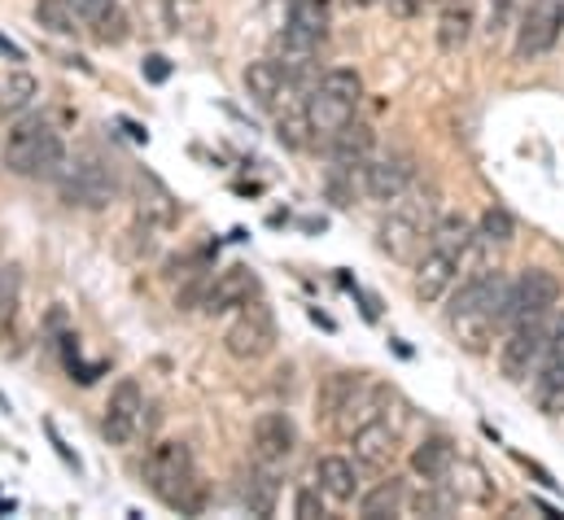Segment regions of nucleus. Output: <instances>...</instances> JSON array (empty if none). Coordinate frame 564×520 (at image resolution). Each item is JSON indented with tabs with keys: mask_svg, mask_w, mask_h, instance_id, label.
<instances>
[{
	"mask_svg": "<svg viewBox=\"0 0 564 520\" xmlns=\"http://www.w3.org/2000/svg\"><path fill=\"white\" fill-rule=\"evenodd\" d=\"M508 275L499 267H477L464 280H455L446 302V328L468 355H486L490 342L503 328V302H508Z\"/></svg>",
	"mask_w": 564,
	"mask_h": 520,
	"instance_id": "nucleus-1",
	"label": "nucleus"
},
{
	"mask_svg": "<svg viewBox=\"0 0 564 520\" xmlns=\"http://www.w3.org/2000/svg\"><path fill=\"white\" fill-rule=\"evenodd\" d=\"M473 246H477L473 219H464V215H437V224H433V232H429V241H424L421 259L412 262V267H416V271H412V293H416V302H424V306L442 302V297L455 289L459 267H464Z\"/></svg>",
	"mask_w": 564,
	"mask_h": 520,
	"instance_id": "nucleus-2",
	"label": "nucleus"
},
{
	"mask_svg": "<svg viewBox=\"0 0 564 520\" xmlns=\"http://www.w3.org/2000/svg\"><path fill=\"white\" fill-rule=\"evenodd\" d=\"M433 224H437V193L412 184L399 202H390V215L377 228V250L394 262H416Z\"/></svg>",
	"mask_w": 564,
	"mask_h": 520,
	"instance_id": "nucleus-3",
	"label": "nucleus"
},
{
	"mask_svg": "<svg viewBox=\"0 0 564 520\" xmlns=\"http://www.w3.org/2000/svg\"><path fill=\"white\" fill-rule=\"evenodd\" d=\"M4 166L26 180H57L66 166V140L48 119L22 115L4 136Z\"/></svg>",
	"mask_w": 564,
	"mask_h": 520,
	"instance_id": "nucleus-4",
	"label": "nucleus"
},
{
	"mask_svg": "<svg viewBox=\"0 0 564 520\" xmlns=\"http://www.w3.org/2000/svg\"><path fill=\"white\" fill-rule=\"evenodd\" d=\"M57 188H62V202L66 206H79V210H106L119 193H123V180H119V162L101 149H79L75 158L66 153V166L57 175Z\"/></svg>",
	"mask_w": 564,
	"mask_h": 520,
	"instance_id": "nucleus-5",
	"label": "nucleus"
},
{
	"mask_svg": "<svg viewBox=\"0 0 564 520\" xmlns=\"http://www.w3.org/2000/svg\"><path fill=\"white\" fill-rule=\"evenodd\" d=\"M359 101H364V79H359L350 66H333V71H324L319 84H315V88L306 93V101H302L315 140L328 144L337 131L355 119Z\"/></svg>",
	"mask_w": 564,
	"mask_h": 520,
	"instance_id": "nucleus-6",
	"label": "nucleus"
},
{
	"mask_svg": "<svg viewBox=\"0 0 564 520\" xmlns=\"http://www.w3.org/2000/svg\"><path fill=\"white\" fill-rule=\"evenodd\" d=\"M276 342H281V328H276V315H272V306L268 302H246L237 315H232V324L224 328V350L237 359V364H259V359H268L272 350H276Z\"/></svg>",
	"mask_w": 564,
	"mask_h": 520,
	"instance_id": "nucleus-7",
	"label": "nucleus"
},
{
	"mask_svg": "<svg viewBox=\"0 0 564 520\" xmlns=\"http://www.w3.org/2000/svg\"><path fill=\"white\" fill-rule=\"evenodd\" d=\"M197 477V459H193V446L180 442V437H166V442H153L149 455H144V486L153 499H162L166 508L175 503V495Z\"/></svg>",
	"mask_w": 564,
	"mask_h": 520,
	"instance_id": "nucleus-8",
	"label": "nucleus"
},
{
	"mask_svg": "<svg viewBox=\"0 0 564 520\" xmlns=\"http://www.w3.org/2000/svg\"><path fill=\"white\" fill-rule=\"evenodd\" d=\"M561 302V280L547 267H525L512 284H508V302H503V333L521 319H552Z\"/></svg>",
	"mask_w": 564,
	"mask_h": 520,
	"instance_id": "nucleus-9",
	"label": "nucleus"
},
{
	"mask_svg": "<svg viewBox=\"0 0 564 520\" xmlns=\"http://www.w3.org/2000/svg\"><path fill=\"white\" fill-rule=\"evenodd\" d=\"M547 333H552V319H521V324L508 328V337L499 346V372H503V381L525 386L539 372V364L547 355Z\"/></svg>",
	"mask_w": 564,
	"mask_h": 520,
	"instance_id": "nucleus-10",
	"label": "nucleus"
},
{
	"mask_svg": "<svg viewBox=\"0 0 564 520\" xmlns=\"http://www.w3.org/2000/svg\"><path fill=\"white\" fill-rule=\"evenodd\" d=\"M564 35V0H530L517 18V62H539L547 57Z\"/></svg>",
	"mask_w": 564,
	"mask_h": 520,
	"instance_id": "nucleus-11",
	"label": "nucleus"
},
{
	"mask_svg": "<svg viewBox=\"0 0 564 520\" xmlns=\"http://www.w3.org/2000/svg\"><path fill=\"white\" fill-rule=\"evenodd\" d=\"M144 424V393L137 377H123L110 398H106V411H101V433L110 446H128Z\"/></svg>",
	"mask_w": 564,
	"mask_h": 520,
	"instance_id": "nucleus-12",
	"label": "nucleus"
},
{
	"mask_svg": "<svg viewBox=\"0 0 564 520\" xmlns=\"http://www.w3.org/2000/svg\"><path fill=\"white\" fill-rule=\"evenodd\" d=\"M259 297V275L246 267V262H232L215 275H206V293H202V311L206 315H228V311H241L246 302Z\"/></svg>",
	"mask_w": 564,
	"mask_h": 520,
	"instance_id": "nucleus-13",
	"label": "nucleus"
},
{
	"mask_svg": "<svg viewBox=\"0 0 564 520\" xmlns=\"http://www.w3.org/2000/svg\"><path fill=\"white\" fill-rule=\"evenodd\" d=\"M416 184V162L408 153H386V158H368L364 166V193L372 202H399L408 188Z\"/></svg>",
	"mask_w": 564,
	"mask_h": 520,
	"instance_id": "nucleus-14",
	"label": "nucleus"
},
{
	"mask_svg": "<svg viewBox=\"0 0 564 520\" xmlns=\"http://www.w3.org/2000/svg\"><path fill=\"white\" fill-rule=\"evenodd\" d=\"M250 442H254V459H259V464L284 468V464L293 459V451H297V424L289 420V411H263V415L254 420Z\"/></svg>",
	"mask_w": 564,
	"mask_h": 520,
	"instance_id": "nucleus-15",
	"label": "nucleus"
},
{
	"mask_svg": "<svg viewBox=\"0 0 564 520\" xmlns=\"http://www.w3.org/2000/svg\"><path fill=\"white\" fill-rule=\"evenodd\" d=\"M350 446H355V464H359V468L386 473V468H394V459H399V429H394L386 415H377V420H368L364 429L350 433Z\"/></svg>",
	"mask_w": 564,
	"mask_h": 520,
	"instance_id": "nucleus-16",
	"label": "nucleus"
},
{
	"mask_svg": "<svg viewBox=\"0 0 564 520\" xmlns=\"http://www.w3.org/2000/svg\"><path fill=\"white\" fill-rule=\"evenodd\" d=\"M132 197H137V219L153 224L158 232H171V228L180 224V202H175V193H171L153 171L137 166V175H132Z\"/></svg>",
	"mask_w": 564,
	"mask_h": 520,
	"instance_id": "nucleus-17",
	"label": "nucleus"
},
{
	"mask_svg": "<svg viewBox=\"0 0 564 520\" xmlns=\"http://www.w3.org/2000/svg\"><path fill=\"white\" fill-rule=\"evenodd\" d=\"M319 44L324 40H315V35H302V31H293L289 22H284L281 31H276V40H272V57L281 62V71L293 79V88L297 84H306L311 75H315V57H319Z\"/></svg>",
	"mask_w": 564,
	"mask_h": 520,
	"instance_id": "nucleus-18",
	"label": "nucleus"
},
{
	"mask_svg": "<svg viewBox=\"0 0 564 520\" xmlns=\"http://www.w3.org/2000/svg\"><path fill=\"white\" fill-rule=\"evenodd\" d=\"M84 31H93L97 44H123L132 35V18L123 13L119 0H70Z\"/></svg>",
	"mask_w": 564,
	"mask_h": 520,
	"instance_id": "nucleus-19",
	"label": "nucleus"
},
{
	"mask_svg": "<svg viewBox=\"0 0 564 520\" xmlns=\"http://www.w3.org/2000/svg\"><path fill=\"white\" fill-rule=\"evenodd\" d=\"M473 26H477V0H442L437 4V48L442 53H459L468 40H473Z\"/></svg>",
	"mask_w": 564,
	"mask_h": 520,
	"instance_id": "nucleus-20",
	"label": "nucleus"
},
{
	"mask_svg": "<svg viewBox=\"0 0 564 520\" xmlns=\"http://www.w3.org/2000/svg\"><path fill=\"white\" fill-rule=\"evenodd\" d=\"M315 486L328 503H355L359 499V464L346 455H324L315 464Z\"/></svg>",
	"mask_w": 564,
	"mask_h": 520,
	"instance_id": "nucleus-21",
	"label": "nucleus"
},
{
	"mask_svg": "<svg viewBox=\"0 0 564 520\" xmlns=\"http://www.w3.org/2000/svg\"><path fill=\"white\" fill-rule=\"evenodd\" d=\"M289 88H293V79L284 75L276 57H259V62H250V66H246V93H250V101H254V106L276 110Z\"/></svg>",
	"mask_w": 564,
	"mask_h": 520,
	"instance_id": "nucleus-22",
	"label": "nucleus"
},
{
	"mask_svg": "<svg viewBox=\"0 0 564 520\" xmlns=\"http://www.w3.org/2000/svg\"><path fill=\"white\" fill-rule=\"evenodd\" d=\"M276 499H281V468H268V464L254 459V468L241 477V503L254 517H272L276 512Z\"/></svg>",
	"mask_w": 564,
	"mask_h": 520,
	"instance_id": "nucleus-23",
	"label": "nucleus"
},
{
	"mask_svg": "<svg viewBox=\"0 0 564 520\" xmlns=\"http://www.w3.org/2000/svg\"><path fill=\"white\" fill-rule=\"evenodd\" d=\"M35 101H40V79L31 71H22V66L0 71V115L4 119H22Z\"/></svg>",
	"mask_w": 564,
	"mask_h": 520,
	"instance_id": "nucleus-24",
	"label": "nucleus"
},
{
	"mask_svg": "<svg viewBox=\"0 0 564 520\" xmlns=\"http://www.w3.org/2000/svg\"><path fill=\"white\" fill-rule=\"evenodd\" d=\"M328 158H333V166H355V162H368L372 158V149H377V131L368 128V123H346V128L337 131L328 144Z\"/></svg>",
	"mask_w": 564,
	"mask_h": 520,
	"instance_id": "nucleus-25",
	"label": "nucleus"
},
{
	"mask_svg": "<svg viewBox=\"0 0 564 520\" xmlns=\"http://www.w3.org/2000/svg\"><path fill=\"white\" fill-rule=\"evenodd\" d=\"M459 455H455V442L451 437H442V433H433V437H424L421 446L412 451V473L424 477V481H442L446 473H451V464H455Z\"/></svg>",
	"mask_w": 564,
	"mask_h": 520,
	"instance_id": "nucleus-26",
	"label": "nucleus"
},
{
	"mask_svg": "<svg viewBox=\"0 0 564 520\" xmlns=\"http://www.w3.org/2000/svg\"><path fill=\"white\" fill-rule=\"evenodd\" d=\"M403 503H408V481L386 477V481H377L368 495H359V517L364 520L403 517Z\"/></svg>",
	"mask_w": 564,
	"mask_h": 520,
	"instance_id": "nucleus-27",
	"label": "nucleus"
},
{
	"mask_svg": "<svg viewBox=\"0 0 564 520\" xmlns=\"http://www.w3.org/2000/svg\"><path fill=\"white\" fill-rule=\"evenodd\" d=\"M442 486L455 495V503H490V481H486V473H481L477 464H468V459H455L451 473L442 477Z\"/></svg>",
	"mask_w": 564,
	"mask_h": 520,
	"instance_id": "nucleus-28",
	"label": "nucleus"
},
{
	"mask_svg": "<svg viewBox=\"0 0 564 520\" xmlns=\"http://www.w3.org/2000/svg\"><path fill=\"white\" fill-rule=\"evenodd\" d=\"M293 31L302 35H315V40H328V22H333V0H289V18H284Z\"/></svg>",
	"mask_w": 564,
	"mask_h": 520,
	"instance_id": "nucleus-29",
	"label": "nucleus"
},
{
	"mask_svg": "<svg viewBox=\"0 0 564 520\" xmlns=\"http://www.w3.org/2000/svg\"><path fill=\"white\" fill-rule=\"evenodd\" d=\"M534 402L547 420H561L564 415V368L561 364H539L534 372Z\"/></svg>",
	"mask_w": 564,
	"mask_h": 520,
	"instance_id": "nucleus-30",
	"label": "nucleus"
},
{
	"mask_svg": "<svg viewBox=\"0 0 564 520\" xmlns=\"http://www.w3.org/2000/svg\"><path fill=\"white\" fill-rule=\"evenodd\" d=\"M473 228H477V246H481V250H503V246H512V237H517V224H512V215H508L503 206L481 210V219H477Z\"/></svg>",
	"mask_w": 564,
	"mask_h": 520,
	"instance_id": "nucleus-31",
	"label": "nucleus"
},
{
	"mask_svg": "<svg viewBox=\"0 0 564 520\" xmlns=\"http://www.w3.org/2000/svg\"><path fill=\"white\" fill-rule=\"evenodd\" d=\"M35 22L48 31V35H79L84 22L75 13L70 0H35Z\"/></svg>",
	"mask_w": 564,
	"mask_h": 520,
	"instance_id": "nucleus-32",
	"label": "nucleus"
},
{
	"mask_svg": "<svg viewBox=\"0 0 564 520\" xmlns=\"http://www.w3.org/2000/svg\"><path fill=\"white\" fill-rule=\"evenodd\" d=\"M276 140H281L284 149H306V144L315 140L311 119H306V106H289V110H281V119H276Z\"/></svg>",
	"mask_w": 564,
	"mask_h": 520,
	"instance_id": "nucleus-33",
	"label": "nucleus"
},
{
	"mask_svg": "<svg viewBox=\"0 0 564 520\" xmlns=\"http://www.w3.org/2000/svg\"><path fill=\"white\" fill-rule=\"evenodd\" d=\"M359 381H364L359 372H355V377H350V372L328 377V386H324V393H319V415H324V420H333V415L346 407V398L359 390Z\"/></svg>",
	"mask_w": 564,
	"mask_h": 520,
	"instance_id": "nucleus-34",
	"label": "nucleus"
},
{
	"mask_svg": "<svg viewBox=\"0 0 564 520\" xmlns=\"http://www.w3.org/2000/svg\"><path fill=\"white\" fill-rule=\"evenodd\" d=\"M18 271L13 267H0V337L13 328V319H18Z\"/></svg>",
	"mask_w": 564,
	"mask_h": 520,
	"instance_id": "nucleus-35",
	"label": "nucleus"
},
{
	"mask_svg": "<svg viewBox=\"0 0 564 520\" xmlns=\"http://www.w3.org/2000/svg\"><path fill=\"white\" fill-rule=\"evenodd\" d=\"M324 503H328V499H324V490H319V486H302V490H297V499H293V517L319 520L324 517Z\"/></svg>",
	"mask_w": 564,
	"mask_h": 520,
	"instance_id": "nucleus-36",
	"label": "nucleus"
},
{
	"mask_svg": "<svg viewBox=\"0 0 564 520\" xmlns=\"http://www.w3.org/2000/svg\"><path fill=\"white\" fill-rule=\"evenodd\" d=\"M543 364H561L564 368V311L552 319V333H547V355H543Z\"/></svg>",
	"mask_w": 564,
	"mask_h": 520,
	"instance_id": "nucleus-37",
	"label": "nucleus"
},
{
	"mask_svg": "<svg viewBox=\"0 0 564 520\" xmlns=\"http://www.w3.org/2000/svg\"><path fill=\"white\" fill-rule=\"evenodd\" d=\"M508 18H512V0H490V26H486V35L495 40L499 31H508Z\"/></svg>",
	"mask_w": 564,
	"mask_h": 520,
	"instance_id": "nucleus-38",
	"label": "nucleus"
},
{
	"mask_svg": "<svg viewBox=\"0 0 564 520\" xmlns=\"http://www.w3.org/2000/svg\"><path fill=\"white\" fill-rule=\"evenodd\" d=\"M166 75H171V66H166V57H162V53L144 57V79H149V84H162Z\"/></svg>",
	"mask_w": 564,
	"mask_h": 520,
	"instance_id": "nucleus-39",
	"label": "nucleus"
},
{
	"mask_svg": "<svg viewBox=\"0 0 564 520\" xmlns=\"http://www.w3.org/2000/svg\"><path fill=\"white\" fill-rule=\"evenodd\" d=\"M386 4H390L394 18H416V13L424 9V0H386Z\"/></svg>",
	"mask_w": 564,
	"mask_h": 520,
	"instance_id": "nucleus-40",
	"label": "nucleus"
},
{
	"mask_svg": "<svg viewBox=\"0 0 564 520\" xmlns=\"http://www.w3.org/2000/svg\"><path fill=\"white\" fill-rule=\"evenodd\" d=\"M0 53H4L9 62H22V48H18L13 40H4V35H0Z\"/></svg>",
	"mask_w": 564,
	"mask_h": 520,
	"instance_id": "nucleus-41",
	"label": "nucleus"
},
{
	"mask_svg": "<svg viewBox=\"0 0 564 520\" xmlns=\"http://www.w3.org/2000/svg\"><path fill=\"white\" fill-rule=\"evenodd\" d=\"M350 9H368V4H381V0H346Z\"/></svg>",
	"mask_w": 564,
	"mask_h": 520,
	"instance_id": "nucleus-42",
	"label": "nucleus"
}]
</instances>
